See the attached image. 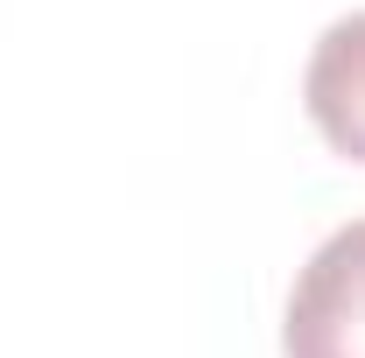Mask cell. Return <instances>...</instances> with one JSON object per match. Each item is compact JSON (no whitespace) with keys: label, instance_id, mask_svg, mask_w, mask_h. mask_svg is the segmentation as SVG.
I'll return each instance as SVG.
<instances>
[{"label":"cell","instance_id":"6da1fadb","mask_svg":"<svg viewBox=\"0 0 365 358\" xmlns=\"http://www.w3.org/2000/svg\"><path fill=\"white\" fill-rule=\"evenodd\" d=\"M281 352L288 358H365V218L330 232L309 253V267L295 274Z\"/></svg>","mask_w":365,"mask_h":358},{"label":"cell","instance_id":"7a4b0ae2","mask_svg":"<svg viewBox=\"0 0 365 358\" xmlns=\"http://www.w3.org/2000/svg\"><path fill=\"white\" fill-rule=\"evenodd\" d=\"M302 98H309L317 134L337 155L365 162V7L323 29L317 56H309V78H302Z\"/></svg>","mask_w":365,"mask_h":358}]
</instances>
